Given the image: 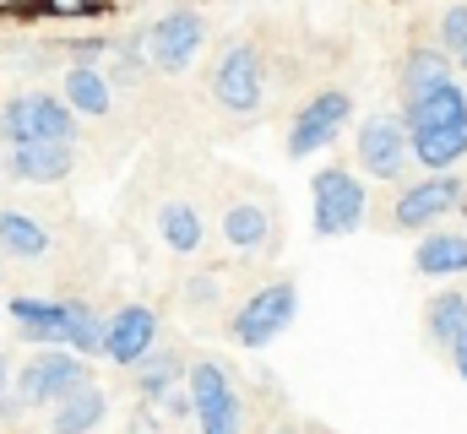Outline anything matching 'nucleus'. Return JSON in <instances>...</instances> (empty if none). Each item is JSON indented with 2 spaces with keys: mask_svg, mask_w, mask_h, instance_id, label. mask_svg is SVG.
Here are the masks:
<instances>
[{
  "mask_svg": "<svg viewBox=\"0 0 467 434\" xmlns=\"http://www.w3.org/2000/svg\"><path fill=\"white\" fill-rule=\"evenodd\" d=\"M402 130H408V152L430 174H451L467 158V88L451 77V82L408 98L402 104Z\"/></svg>",
  "mask_w": 467,
  "mask_h": 434,
  "instance_id": "nucleus-1",
  "label": "nucleus"
},
{
  "mask_svg": "<svg viewBox=\"0 0 467 434\" xmlns=\"http://www.w3.org/2000/svg\"><path fill=\"white\" fill-rule=\"evenodd\" d=\"M5 321L38 347H71L82 358L99 353V331H104L99 310L82 305V299H11Z\"/></svg>",
  "mask_w": 467,
  "mask_h": 434,
  "instance_id": "nucleus-2",
  "label": "nucleus"
},
{
  "mask_svg": "<svg viewBox=\"0 0 467 434\" xmlns=\"http://www.w3.org/2000/svg\"><path fill=\"white\" fill-rule=\"evenodd\" d=\"M88 380H93V369H88L82 353H71V347H38V353L16 369L11 391H16L22 408H55L60 397H71V391L88 386Z\"/></svg>",
  "mask_w": 467,
  "mask_h": 434,
  "instance_id": "nucleus-3",
  "label": "nucleus"
},
{
  "mask_svg": "<svg viewBox=\"0 0 467 434\" xmlns=\"http://www.w3.org/2000/svg\"><path fill=\"white\" fill-rule=\"evenodd\" d=\"M77 114L55 93H22L0 104V141L5 147H33V141H71Z\"/></svg>",
  "mask_w": 467,
  "mask_h": 434,
  "instance_id": "nucleus-4",
  "label": "nucleus"
},
{
  "mask_svg": "<svg viewBox=\"0 0 467 434\" xmlns=\"http://www.w3.org/2000/svg\"><path fill=\"white\" fill-rule=\"evenodd\" d=\"M185 397H191V413H196V429L202 434H239L244 429L239 391H234L229 369L218 358H196L185 369Z\"/></svg>",
  "mask_w": 467,
  "mask_h": 434,
  "instance_id": "nucleus-5",
  "label": "nucleus"
},
{
  "mask_svg": "<svg viewBox=\"0 0 467 434\" xmlns=\"http://www.w3.org/2000/svg\"><path fill=\"white\" fill-rule=\"evenodd\" d=\"M294 315H299V288L294 283H266V288H255L239 310H234L229 321V336L239 342V347H272L288 326H294Z\"/></svg>",
  "mask_w": 467,
  "mask_h": 434,
  "instance_id": "nucleus-6",
  "label": "nucleus"
},
{
  "mask_svg": "<svg viewBox=\"0 0 467 434\" xmlns=\"http://www.w3.org/2000/svg\"><path fill=\"white\" fill-rule=\"evenodd\" d=\"M310 202H316V233L321 239H343L353 233L364 212H369V196H364V180L348 174V169H321L316 180H310Z\"/></svg>",
  "mask_w": 467,
  "mask_h": 434,
  "instance_id": "nucleus-7",
  "label": "nucleus"
},
{
  "mask_svg": "<svg viewBox=\"0 0 467 434\" xmlns=\"http://www.w3.org/2000/svg\"><path fill=\"white\" fill-rule=\"evenodd\" d=\"M462 202H467V185L457 174H430V180H413L391 202V217H397V228L430 233V228H441L451 212H462Z\"/></svg>",
  "mask_w": 467,
  "mask_h": 434,
  "instance_id": "nucleus-8",
  "label": "nucleus"
},
{
  "mask_svg": "<svg viewBox=\"0 0 467 434\" xmlns=\"http://www.w3.org/2000/svg\"><path fill=\"white\" fill-rule=\"evenodd\" d=\"M202 44H207V22H202L196 11H163V16L147 27V44H141V49H147V60H152L158 71L180 77V71L196 66Z\"/></svg>",
  "mask_w": 467,
  "mask_h": 434,
  "instance_id": "nucleus-9",
  "label": "nucleus"
},
{
  "mask_svg": "<svg viewBox=\"0 0 467 434\" xmlns=\"http://www.w3.org/2000/svg\"><path fill=\"white\" fill-rule=\"evenodd\" d=\"M353 119V98L343 88H321L288 125V158H316L321 147L337 141V130Z\"/></svg>",
  "mask_w": 467,
  "mask_h": 434,
  "instance_id": "nucleus-10",
  "label": "nucleus"
},
{
  "mask_svg": "<svg viewBox=\"0 0 467 434\" xmlns=\"http://www.w3.org/2000/svg\"><path fill=\"white\" fill-rule=\"evenodd\" d=\"M213 98L229 108V114H255L266 98V71H261V55L250 44H229L213 66Z\"/></svg>",
  "mask_w": 467,
  "mask_h": 434,
  "instance_id": "nucleus-11",
  "label": "nucleus"
},
{
  "mask_svg": "<svg viewBox=\"0 0 467 434\" xmlns=\"http://www.w3.org/2000/svg\"><path fill=\"white\" fill-rule=\"evenodd\" d=\"M152 342H158V310H147V305H119L99 331V353L119 369H136L152 353Z\"/></svg>",
  "mask_w": 467,
  "mask_h": 434,
  "instance_id": "nucleus-12",
  "label": "nucleus"
},
{
  "mask_svg": "<svg viewBox=\"0 0 467 434\" xmlns=\"http://www.w3.org/2000/svg\"><path fill=\"white\" fill-rule=\"evenodd\" d=\"M353 147H358V163H364L369 180H402L408 174V130H402L397 114L364 119V130L353 136Z\"/></svg>",
  "mask_w": 467,
  "mask_h": 434,
  "instance_id": "nucleus-13",
  "label": "nucleus"
},
{
  "mask_svg": "<svg viewBox=\"0 0 467 434\" xmlns=\"http://www.w3.org/2000/svg\"><path fill=\"white\" fill-rule=\"evenodd\" d=\"M71 141H33V147H5V180L22 185H55L71 174Z\"/></svg>",
  "mask_w": 467,
  "mask_h": 434,
  "instance_id": "nucleus-14",
  "label": "nucleus"
},
{
  "mask_svg": "<svg viewBox=\"0 0 467 434\" xmlns=\"http://www.w3.org/2000/svg\"><path fill=\"white\" fill-rule=\"evenodd\" d=\"M419 277H462L467 272V233L462 228H430L413 250Z\"/></svg>",
  "mask_w": 467,
  "mask_h": 434,
  "instance_id": "nucleus-15",
  "label": "nucleus"
},
{
  "mask_svg": "<svg viewBox=\"0 0 467 434\" xmlns=\"http://www.w3.org/2000/svg\"><path fill=\"white\" fill-rule=\"evenodd\" d=\"M104 413H109V397L88 380V386H77L71 397L55 402V424H49V434H93L99 424H104Z\"/></svg>",
  "mask_w": 467,
  "mask_h": 434,
  "instance_id": "nucleus-16",
  "label": "nucleus"
},
{
  "mask_svg": "<svg viewBox=\"0 0 467 434\" xmlns=\"http://www.w3.org/2000/svg\"><path fill=\"white\" fill-rule=\"evenodd\" d=\"M60 88H66L60 98H66V108H71V114H99V119H104V114L115 108V93H109V77H104L99 66H71Z\"/></svg>",
  "mask_w": 467,
  "mask_h": 434,
  "instance_id": "nucleus-17",
  "label": "nucleus"
},
{
  "mask_svg": "<svg viewBox=\"0 0 467 434\" xmlns=\"http://www.w3.org/2000/svg\"><path fill=\"white\" fill-rule=\"evenodd\" d=\"M424 331H430V342L435 347H457L467 336V294H457V288H446V294H435L430 305H424Z\"/></svg>",
  "mask_w": 467,
  "mask_h": 434,
  "instance_id": "nucleus-18",
  "label": "nucleus"
},
{
  "mask_svg": "<svg viewBox=\"0 0 467 434\" xmlns=\"http://www.w3.org/2000/svg\"><path fill=\"white\" fill-rule=\"evenodd\" d=\"M0 255H11V261L49 255V228L27 212H0Z\"/></svg>",
  "mask_w": 467,
  "mask_h": 434,
  "instance_id": "nucleus-19",
  "label": "nucleus"
},
{
  "mask_svg": "<svg viewBox=\"0 0 467 434\" xmlns=\"http://www.w3.org/2000/svg\"><path fill=\"white\" fill-rule=\"evenodd\" d=\"M441 82H451V55L441 44H424V49H413L402 60V104L430 93V88H441Z\"/></svg>",
  "mask_w": 467,
  "mask_h": 434,
  "instance_id": "nucleus-20",
  "label": "nucleus"
},
{
  "mask_svg": "<svg viewBox=\"0 0 467 434\" xmlns=\"http://www.w3.org/2000/svg\"><path fill=\"white\" fill-rule=\"evenodd\" d=\"M158 233H163V244H169L174 255H196V250H202V239H207L202 212H196V207H185V202H169V207L158 212Z\"/></svg>",
  "mask_w": 467,
  "mask_h": 434,
  "instance_id": "nucleus-21",
  "label": "nucleus"
},
{
  "mask_svg": "<svg viewBox=\"0 0 467 434\" xmlns=\"http://www.w3.org/2000/svg\"><path fill=\"white\" fill-rule=\"evenodd\" d=\"M266 233H272V212L261 202H234L229 212H223V239H229L234 250H261Z\"/></svg>",
  "mask_w": 467,
  "mask_h": 434,
  "instance_id": "nucleus-22",
  "label": "nucleus"
},
{
  "mask_svg": "<svg viewBox=\"0 0 467 434\" xmlns=\"http://www.w3.org/2000/svg\"><path fill=\"white\" fill-rule=\"evenodd\" d=\"M180 375H185V358L169 353V347H152V353L136 364V391H141V402H158L163 391H174Z\"/></svg>",
  "mask_w": 467,
  "mask_h": 434,
  "instance_id": "nucleus-23",
  "label": "nucleus"
},
{
  "mask_svg": "<svg viewBox=\"0 0 467 434\" xmlns=\"http://www.w3.org/2000/svg\"><path fill=\"white\" fill-rule=\"evenodd\" d=\"M441 49H446L451 60H457V55L467 49V0L446 11V22H441Z\"/></svg>",
  "mask_w": 467,
  "mask_h": 434,
  "instance_id": "nucleus-24",
  "label": "nucleus"
},
{
  "mask_svg": "<svg viewBox=\"0 0 467 434\" xmlns=\"http://www.w3.org/2000/svg\"><path fill=\"white\" fill-rule=\"evenodd\" d=\"M16 413H22V402L11 391V358L0 353V418H16Z\"/></svg>",
  "mask_w": 467,
  "mask_h": 434,
  "instance_id": "nucleus-25",
  "label": "nucleus"
},
{
  "mask_svg": "<svg viewBox=\"0 0 467 434\" xmlns=\"http://www.w3.org/2000/svg\"><path fill=\"white\" fill-rule=\"evenodd\" d=\"M99 55H109L104 38H77V44H71V60H77V66H93Z\"/></svg>",
  "mask_w": 467,
  "mask_h": 434,
  "instance_id": "nucleus-26",
  "label": "nucleus"
},
{
  "mask_svg": "<svg viewBox=\"0 0 467 434\" xmlns=\"http://www.w3.org/2000/svg\"><path fill=\"white\" fill-rule=\"evenodd\" d=\"M130 434H163V424H158V413H152V402H141V408L130 413Z\"/></svg>",
  "mask_w": 467,
  "mask_h": 434,
  "instance_id": "nucleus-27",
  "label": "nucleus"
},
{
  "mask_svg": "<svg viewBox=\"0 0 467 434\" xmlns=\"http://www.w3.org/2000/svg\"><path fill=\"white\" fill-rule=\"evenodd\" d=\"M451 364H457V375H462V380H467V336H462V342H457V347H451Z\"/></svg>",
  "mask_w": 467,
  "mask_h": 434,
  "instance_id": "nucleus-28",
  "label": "nucleus"
},
{
  "mask_svg": "<svg viewBox=\"0 0 467 434\" xmlns=\"http://www.w3.org/2000/svg\"><path fill=\"white\" fill-rule=\"evenodd\" d=\"M457 66H462V71H467V49H462V55H457Z\"/></svg>",
  "mask_w": 467,
  "mask_h": 434,
  "instance_id": "nucleus-29",
  "label": "nucleus"
},
{
  "mask_svg": "<svg viewBox=\"0 0 467 434\" xmlns=\"http://www.w3.org/2000/svg\"><path fill=\"white\" fill-rule=\"evenodd\" d=\"M272 434H299V429H272Z\"/></svg>",
  "mask_w": 467,
  "mask_h": 434,
  "instance_id": "nucleus-30",
  "label": "nucleus"
}]
</instances>
